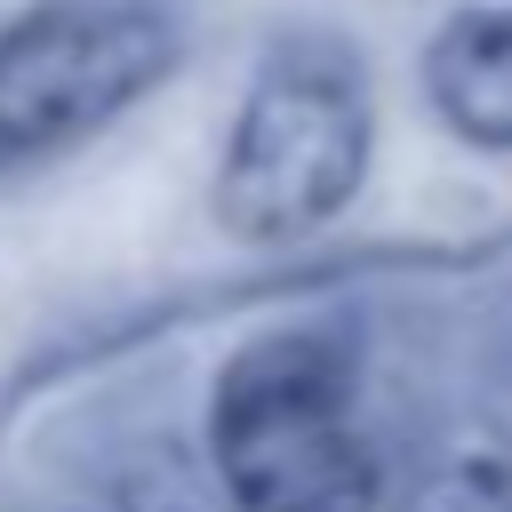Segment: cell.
<instances>
[{
  "label": "cell",
  "instance_id": "obj_5",
  "mask_svg": "<svg viewBox=\"0 0 512 512\" xmlns=\"http://www.w3.org/2000/svg\"><path fill=\"white\" fill-rule=\"evenodd\" d=\"M400 512H512V456L504 448H456L400 496Z\"/></svg>",
  "mask_w": 512,
  "mask_h": 512
},
{
  "label": "cell",
  "instance_id": "obj_3",
  "mask_svg": "<svg viewBox=\"0 0 512 512\" xmlns=\"http://www.w3.org/2000/svg\"><path fill=\"white\" fill-rule=\"evenodd\" d=\"M184 64L168 0H32L0 24V176L48 168L128 120Z\"/></svg>",
  "mask_w": 512,
  "mask_h": 512
},
{
  "label": "cell",
  "instance_id": "obj_4",
  "mask_svg": "<svg viewBox=\"0 0 512 512\" xmlns=\"http://www.w3.org/2000/svg\"><path fill=\"white\" fill-rule=\"evenodd\" d=\"M424 104L472 152H512V8H448L424 40Z\"/></svg>",
  "mask_w": 512,
  "mask_h": 512
},
{
  "label": "cell",
  "instance_id": "obj_1",
  "mask_svg": "<svg viewBox=\"0 0 512 512\" xmlns=\"http://www.w3.org/2000/svg\"><path fill=\"white\" fill-rule=\"evenodd\" d=\"M376 152L368 64L336 32H280L224 128L216 160V224L248 248L312 240L352 208Z\"/></svg>",
  "mask_w": 512,
  "mask_h": 512
},
{
  "label": "cell",
  "instance_id": "obj_2",
  "mask_svg": "<svg viewBox=\"0 0 512 512\" xmlns=\"http://www.w3.org/2000/svg\"><path fill=\"white\" fill-rule=\"evenodd\" d=\"M224 512H376L352 424V352L328 328L248 336L208 400Z\"/></svg>",
  "mask_w": 512,
  "mask_h": 512
}]
</instances>
